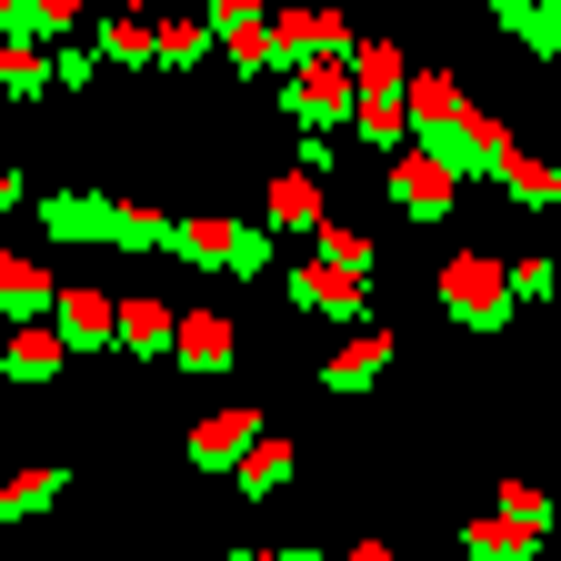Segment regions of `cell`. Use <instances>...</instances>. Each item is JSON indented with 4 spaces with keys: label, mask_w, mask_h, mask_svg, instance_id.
I'll return each instance as SVG.
<instances>
[{
    "label": "cell",
    "mask_w": 561,
    "mask_h": 561,
    "mask_svg": "<svg viewBox=\"0 0 561 561\" xmlns=\"http://www.w3.org/2000/svg\"><path fill=\"white\" fill-rule=\"evenodd\" d=\"M60 362H70V351H60L50 321H11V331H0V381H11V391H50Z\"/></svg>",
    "instance_id": "obj_8"
},
{
    "label": "cell",
    "mask_w": 561,
    "mask_h": 561,
    "mask_svg": "<svg viewBox=\"0 0 561 561\" xmlns=\"http://www.w3.org/2000/svg\"><path fill=\"white\" fill-rule=\"evenodd\" d=\"M171 301H121L111 311V351H121V362H161V351H171Z\"/></svg>",
    "instance_id": "obj_12"
},
{
    "label": "cell",
    "mask_w": 561,
    "mask_h": 561,
    "mask_svg": "<svg viewBox=\"0 0 561 561\" xmlns=\"http://www.w3.org/2000/svg\"><path fill=\"white\" fill-rule=\"evenodd\" d=\"M461 551H471V561H531V551H541V531H522V522L491 512V522H461Z\"/></svg>",
    "instance_id": "obj_20"
},
{
    "label": "cell",
    "mask_w": 561,
    "mask_h": 561,
    "mask_svg": "<svg viewBox=\"0 0 561 561\" xmlns=\"http://www.w3.org/2000/svg\"><path fill=\"white\" fill-rule=\"evenodd\" d=\"M60 491H70V471H60V461H21L11 481H0V522H41Z\"/></svg>",
    "instance_id": "obj_14"
},
{
    "label": "cell",
    "mask_w": 561,
    "mask_h": 561,
    "mask_svg": "<svg viewBox=\"0 0 561 561\" xmlns=\"http://www.w3.org/2000/svg\"><path fill=\"white\" fill-rule=\"evenodd\" d=\"M271 561H321V551H311V541H301V551H271Z\"/></svg>",
    "instance_id": "obj_30"
},
{
    "label": "cell",
    "mask_w": 561,
    "mask_h": 561,
    "mask_svg": "<svg viewBox=\"0 0 561 561\" xmlns=\"http://www.w3.org/2000/svg\"><path fill=\"white\" fill-rule=\"evenodd\" d=\"M491 21L522 41V60H561V0H502Z\"/></svg>",
    "instance_id": "obj_16"
},
{
    "label": "cell",
    "mask_w": 561,
    "mask_h": 561,
    "mask_svg": "<svg viewBox=\"0 0 561 561\" xmlns=\"http://www.w3.org/2000/svg\"><path fill=\"white\" fill-rule=\"evenodd\" d=\"M50 261H31V251H0V331L11 321H50Z\"/></svg>",
    "instance_id": "obj_11"
},
{
    "label": "cell",
    "mask_w": 561,
    "mask_h": 561,
    "mask_svg": "<svg viewBox=\"0 0 561 561\" xmlns=\"http://www.w3.org/2000/svg\"><path fill=\"white\" fill-rule=\"evenodd\" d=\"M291 461H301L291 442H271V432H261V442H251V451L231 461V481H241V502H280V491H291Z\"/></svg>",
    "instance_id": "obj_15"
},
{
    "label": "cell",
    "mask_w": 561,
    "mask_h": 561,
    "mask_svg": "<svg viewBox=\"0 0 561 561\" xmlns=\"http://www.w3.org/2000/svg\"><path fill=\"white\" fill-rule=\"evenodd\" d=\"M391 362H401V331H391V321H362V331H351L331 362H321V391H331V401H362Z\"/></svg>",
    "instance_id": "obj_5"
},
{
    "label": "cell",
    "mask_w": 561,
    "mask_h": 561,
    "mask_svg": "<svg viewBox=\"0 0 561 561\" xmlns=\"http://www.w3.org/2000/svg\"><path fill=\"white\" fill-rule=\"evenodd\" d=\"M21 201H31V181H21L11 161H0V221H11V210H21Z\"/></svg>",
    "instance_id": "obj_28"
},
{
    "label": "cell",
    "mask_w": 561,
    "mask_h": 561,
    "mask_svg": "<svg viewBox=\"0 0 561 561\" xmlns=\"http://www.w3.org/2000/svg\"><path fill=\"white\" fill-rule=\"evenodd\" d=\"M502 522H522V531H541V522H551V502H541V491H531V481H502Z\"/></svg>",
    "instance_id": "obj_27"
},
{
    "label": "cell",
    "mask_w": 561,
    "mask_h": 561,
    "mask_svg": "<svg viewBox=\"0 0 561 561\" xmlns=\"http://www.w3.org/2000/svg\"><path fill=\"white\" fill-rule=\"evenodd\" d=\"M442 311L461 321V331H512V280H502V261H491V251H451L442 261Z\"/></svg>",
    "instance_id": "obj_1"
},
{
    "label": "cell",
    "mask_w": 561,
    "mask_h": 561,
    "mask_svg": "<svg viewBox=\"0 0 561 561\" xmlns=\"http://www.w3.org/2000/svg\"><path fill=\"white\" fill-rule=\"evenodd\" d=\"M221 561H271V551H221Z\"/></svg>",
    "instance_id": "obj_31"
},
{
    "label": "cell",
    "mask_w": 561,
    "mask_h": 561,
    "mask_svg": "<svg viewBox=\"0 0 561 561\" xmlns=\"http://www.w3.org/2000/svg\"><path fill=\"white\" fill-rule=\"evenodd\" d=\"M91 60L151 70V11H101V31H91Z\"/></svg>",
    "instance_id": "obj_17"
},
{
    "label": "cell",
    "mask_w": 561,
    "mask_h": 561,
    "mask_svg": "<svg viewBox=\"0 0 561 561\" xmlns=\"http://www.w3.org/2000/svg\"><path fill=\"white\" fill-rule=\"evenodd\" d=\"M111 251H171V210H151V201H111Z\"/></svg>",
    "instance_id": "obj_21"
},
{
    "label": "cell",
    "mask_w": 561,
    "mask_h": 561,
    "mask_svg": "<svg viewBox=\"0 0 561 561\" xmlns=\"http://www.w3.org/2000/svg\"><path fill=\"white\" fill-rule=\"evenodd\" d=\"M351 121L371 151H401V91H351Z\"/></svg>",
    "instance_id": "obj_23"
},
{
    "label": "cell",
    "mask_w": 561,
    "mask_h": 561,
    "mask_svg": "<svg viewBox=\"0 0 561 561\" xmlns=\"http://www.w3.org/2000/svg\"><path fill=\"white\" fill-rule=\"evenodd\" d=\"M502 280H512V311H531V301H551V261H541V251H522V261H502Z\"/></svg>",
    "instance_id": "obj_25"
},
{
    "label": "cell",
    "mask_w": 561,
    "mask_h": 561,
    "mask_svg": "<svg viewBox=\"0 0 561 561\" xmlns=\"http://www.w3.org/2000/svg\"><path fill=\"white\" fill-rule=\"evenodd\" d=\"M210 60V31H201V11L181 0V11H151V70H201Z\"/></svg>",
    "instance_id": "obj_13"
},
{
    "label": "cell",
    "mask_w": 561,
    "mask_h": 561,
    "mask_svg": "<svg viewBox=\"0 0 561 561\" xmlns=\"http://www.w3.org/2000/svg\"><path fill=\"white\" fill-rule=\"evenodd\" d=\"M481 11H502V0H481Z\"/></svg>",
    "instance_id": "obj_34"
},
{
    "label": "cell",
    "mask_w": 561,
    "mask_h": 561,
    "mask_svg": "<svg viewBox=\"0 0 561 561\" xmlns=\"http://www.w3.org/2000/svg\"><path fill=\"white\" fill-rule=\"evenodd\" d=\"M111 201L121 191H41V231L81 241V251H111Z\"/></svg>",
    "instance_id": "obj_10"
},
{
    "label": "cell",
    "mask_w": 561,
    "mask_h": 561,
    "mask_svg": "<svg viewBox=\"0 0 561 561\" xmlns=\"http://www.w3.org/2000/svg\"><path fill=\"white\" fill-rule=\"evenodd\" d=\"M341 561H391V551H381V541H351V551H341Z\"/></svg>",
    "instance_id": "obj_29"
},
{
    "label": "cell",
    "mask_w": 561,
    "mask_h": 561,
    "mask_svg": "<svg viewBox=\"0 0 561 561\" xmlns=\"http://www.w3.org/2000/svg\"><path fill=\"white\" fill-rule=\"evenodd\" d=\"M111 11H151V0H111Z\"/></svg>",
    "instance_id": "obj_32"
},
{
    "label": "cell",
    "mask_w": 561,
    "mask_h": 561,
    "mask_svg": "<svg viewBox=\"0 0 561 561\" xmlns=\"http://www.w3.org/2000/svg\"><path fill=\"white\" fill-rule=\"evenodd\" d=\"M91 81H101L91 41H60V50H50V91H91Z\"/></svg>",
    "instance_id": "obj_26"
},
{
    "label": "cell",
    "mask_w": 561,
    "mask_h": 561,
    "mask_svg": "<svg viewBox=\"0 0 561 561\" xmlns=\"http://www.w3.org/2000/svg\"><path fill=\"white\" fill-rule=\"evenodd\" d=\"M231 231H241V221H221V210H201V221H171V251H161V261H191V271H221Z\"/></svg>",
    "instance_id": "obj_19"
},
{
    "label": "cell",
    "mask_w": 561,
    "mask_h": 561,
    "mask_svg": "<svg viewBox=\"0 0 561 561\" xmlns=\"http://www.w3.org/2000/svg\"><path fill=\"white\" fill-rule=\"evenodd\" d=\"M381 191H391V210H401L411 231H442V221H451V191H461V181H451V171H442L432 151H401Z\"/></svg>",
    "instance_id": "obj_6"
},
{
    "label": "cell",
    "mask_w": 561,
    "mask_h": 561,
    "mask_svg": "<svg viewBox=\"0 0 561 561\" xmlns=\"http://www.w3.org/2000/svg\"><path fill=\"white\" fill-rule=\"evenodd\" d=\"M280 121H301V130H341L351 121V70L341 60H301V70H280Z\"/></svg>",
    "instance_id": "obj_3"
},
{
    "label": "cell",
    "mask_w": 561,
    "mask_h": 561,
    "mask_svg": "<svg viewBox=\"0 0 561 561\" xmlns=\"http://www.w3.org/2000/svg\"><path fill=\"white\" fill-rule=\"evenodd\" d=\"M502 191H512L522 210H551V201H561V171H551V161H522V151H512V161H502Z\"/></svg>",
    "instance_id": "obj_24"
},
{
    "label": "cell",
    "mask_w": 561,
    "mask_h": 561,
    "mask_svg": "<svg viewBox=\"0 0 561 561\" xmlns=\"http://www.w3.org/2000/svg\"><path fill=\"white\" fill-rule=\"evenodd\" d=\"M311 221H321V181H311V171H280V181H271V210H261V231L280 241V231H311Z\"/></svg>",
    "instance_id": "obj_18"
},
{
    "label": "cell",
    "mask_w": 561,
    "mask_h": 561,
    "mask_svg": "<svg viewBox=\"0 0 561 561\" xmlns=\"http://www.w3.org/2000/svg\"><path fill=\"white\" fill-rule=\"evenodd\" d=\"M171 371H191V381H210V371H231L241 362V321L231 311H181L171 321V351H161Z\"/></svg>",
    "instance_id": "obj_4"
},
{
    "label": "cell",
    "mask_w": 561,
    "mask_h": 561,
    "mask_svg": "<svg viewBox=\"0 0 561 561\" xmlns=\"http://www.w3.org/2000/svg\"><path fill=\"white\" fill-rule=\"evenodd\" d=\"M251 442H261V411H251V401H210V411L191 421V442H181V451H191V471H210V481H221Z\"/></svg>",
    "instance_id": "obj_7"
},
{
    "label": "cell",
    "mask_w": 561,
    "mask_h": 561,
    "mask_svg": "<svg viewBox=\"0 0 561 561\" xmlns=\"http://www.w3.org/2000/svg\"><path fill=\"white\" fill-rule=\"evenodd\" d=\"M151 11H181V0H151Z\"/></svg>",
    "instance_id": "obj_33"
},
{
    "label": "cell",
    "mask_w": 561,
    "mask_h": 561,
    "mask_svg": "<svg viewBox=\"0 0 561 561\" xmlns=\"http://www.w3.org/2000/svg\"><path fill=\"white\" fill-rule=\"evenodd\" d=\"M111 291H101V280H60V291H50V331H60V351H111Z\"/></svg>",
    "instance_id": "obj_9"
},
{
    "label": "cell",
    "mask_w": 561,
    "mask_h": 561,
    "mask_svg": "<svg viewBox=\"0 0 561 561\" xmlns=\"http://www.w3.org/2000/svg\"><path fill=\"white\" fill-rule=\"evenodd\" d=\"M50 91V50H21V41H0V101L11 111H31Z\"/></svg>",
    "instance_id": "obj_22"
},
{
    "label": "cell",
    "mask_w": 561,
    "mask_h": 561,
    "mask_svg": "<svg viewBox=\"0 0 561 561\" xmlns=\"http://www.w3.org/2000/svg\"><path fill=\"white\" fill-rule=\"evenodd\" d=\"M362 280L371 271H341V261H291V271H280V291H291V311L301 321H371V291H362Z\"/></svg>",
    "instance_id": "obj_2"
}]
</instances>
